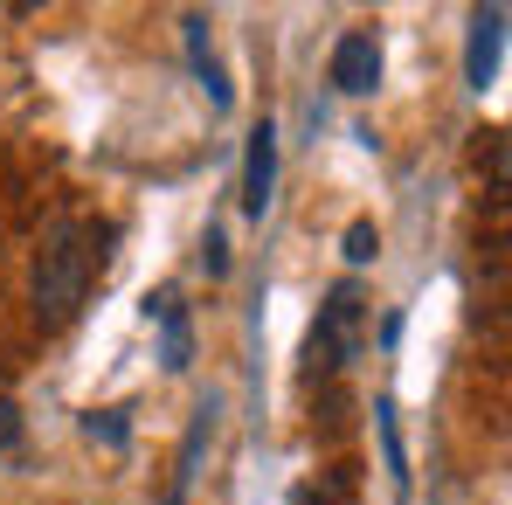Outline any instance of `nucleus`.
Wrapping results in <instances>:
<instances>
[{
    "label": "nucleus",
    "mask_w": 512,
    "mask_h": 505,
    "mask_svg": "<svg viewBox=\"0 0 512 505\" xmlns=\"http://www.w3.org/2000/svg\"><path fill=\"white\" fill-rule=\"evenodd\" d=\"M14 443H21V409L0 395V457H14Z\"/></svg>",
    "instance_id": "9b49d317"
},
{
    "label": "nucleus",
    "mask_w": 512,
    "mask_h": 505,
    "mask_svg": "<svg viewBox=\"0 0 512 505\" xmlns=\"http://www.w3.org/2000/svg\"><path fill=\"white\" fill-rule=\"evenodd\" d=\"M374 429H381V450H388V485H395V499L409 505V450H402V429H395V402L388 395L374 402Z\"/></svg>",
    "instance_id": "6e6552de"
},
{
    "label": "nucleus",
    "mask_w": 512,
    "mask_h": 505,
    "mask_svg": "<svg viewBox=\"0 0 512 505\" xmlns=\"http://www.w3.org/2000/svg\"><path fill=\"white\" fill-rule=\"evenodd\" d=\"M374 84H381V42H374L367 28H353V35H340V42H333V90L367 97Z\"/></svg>",
    "instance_id": "39448f33"
},
{
    "label": "nucleus",
    "mask_w": 512,
    "mask_h": 505,
    "mask_svg": "<svg viewBox=\"0 0 512 505\" xmlns=\"http://www.w3.org/2000/svg\"><path fill=\"white\" fill-rule=\"evenodd\" d=\"M146 319H160V367L180 374L187 360H194V326H187V312H180V291H153L146 298Z\"/></svg>",
    "instance_id": "423d86ee"
},
{
    "label": "nucleus",
    "mask_w": 512,
    "mask_h": 505,
    "mask_svg": "<svg viewBox=\"0 0 512 505\" xmlns=\"http://www.w3.org/2000/svg\"><path fill=\"white\" fill-rule=\"evenodd\" d=\"M104 263H111V229L104 222H49L42 250H35V270H28L35 319L42 326H70L90 305V284L104 277Z\"/></svg>",
    "instance_id": "f257e3e1"
},
{
    "label": "nucleus",
    "mask_w": 512,
    "mask_h": 505,
    "mask_svg": "<svg viewBox=\"0 0 512 505\" xmlns=\"http://www.w3.org/2000/svg\"><path fill=\"white\" fill-rule=\"evenodd\" d=\"M201 263H208V277H222V270H229V243H222V229H208V243H201Z\"/></svg>",
    "instance_id": "f8f14e48"
},
{
    "label": "nucleus",
    "mask_w": 512,
    "mask_h": 505,
    "mask_svg": "<svg viewBox=\"0 0 512 505\" xmlns=\"http://www.w3.org/2000/svg\"><path fill=\"white\" fill-rule=\"evenodd\" d=\"M84 436H90V443L125 450V409H90V416H84Z\"/></svg>",
    "instance_id": "1a4fd4ad"
},
{
    "label": "nucleus",
    "mask_w": 512,
    "mask_h": 505,
    "mask_svg": "<svg viewBox=\"0 0 512 505\" xmlns=\"http://www.w3.org/2000/svg\"><path fill=\"white\" fill-rule=\"evenodd\" d=\"M367 353V298H360V284H333L326 291V305H319V326L305 339V374L319 381V374H340Z\"/></svg>",
    "instance_id": "f03ea898"
},
{
    "label": "nucleus",
    "mask_w": 512,
    "mask_h": 505,
    "mask_svg": "<svg viewBox=\"0 0 512 505\" xmlns=\"http://www.w3.org/2000/svg\"><path fill=\"white\" fill-rule=\"evenodd\" d=\"M374 250H381V229L374 222H353L346 229V263H374Z\"/></svg>",
    "instance_id": "9d476101"
},
{
    "label": "nucleus",
    "mask_w": 512,
    "mask_h": 505,
    "mask_svg": "<svg viewBox=\"0 0 512 505\" xmlns=\"http://www.w3.org/2000/svg\"><path fill=\"white\" fill-rule=\"evenodd\" d=\"M180 28H187V63H194V77H201V90H208V104H215V111H229L222 63H215V49H208V14H187Z\"/></svg>",
    "instance_id": "0eeeda50"
},
{
    "label": "nucleus",
    "mask_w": 512,
    "mask_h": 505,
    "mask_svg": "<svg viewBox=\"0 0 512 505\" xmlns=\"http://www.w3.org/2000/svg\"><path fill=\"white\" fill-rule=\"evenodd\" d=\"M270 187H277V125L263 118L250 132V153H243V215L250 222L270 215Z\"/></svg>",
    "instance_id": "20e7f679"
},
{
    "label": "nucleus",
    "mask_w": 512,
    "mask_h": 505,
    "mask_svg": "<svg viewBox=\"0 0 512 505\" xmlns=\"http://www.w3.org/2000/svg\"><path fill=\"white\" fill-rule=\"evenodd\" d=\"M499 63H506V7H478L471 14V42H464V84L492 90L499 84Z\"/></svg>",
    "instance_id": "7ed1b4c3"
}]
</instances>
